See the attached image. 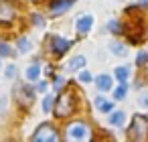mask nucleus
<instances>
[{"mask_svg":"<svg viewBox=\"0 0 148 142\" xmlns=\"http://www.w3.org/2000/svg\"><path fill=\"white\" fill-rule=\"evenodd\" d=\"M77 110V95L73 89H65L59 93V97L55 99V106H53V114L55 118L59 120H65V118H71Z\"/></svg>","mask_w":148,"mask_h":142,"instance_id":"f257e3e1","label":"nucleus"},{"mask_svg":"<svg viewBox=\"0 0 148 142\" xmlns=\"http://www.w3.org/2000/svg\"><path fill=\"white\" fill-rule=\"evenodd\" d=\"M126 136H128V140H136V142L148 140V116L134 114L132 116V124L126 130Z\"/></svg>","mask_w":148,"mask_h":142,"instance_id":"f03ea898","label":"nucleus"},{"mask_svg":"<svg viewBox=\"0 0 148 142\" xmlns=\"http://www.w3.org/2000/svg\"><path fill=\"white\" fill-rule=\"evenodd\" d=\"M35 97H37L35 85H29V83H16L14 85V99L23 110H29L35 104Z\"/></svg>","mask_w":148,"mask_h":142,"instance_id":"7ed1b4c3","label":"nucleus"},{"mask_svg":"<svg viewBox=\"0 0 148 142\" xmlns=\"http://www.w3.org/2000/svg\"><path fill=\"white\" fill-rule=\"evenodd\" d=\"M65 136H67L69 140H91L93 132H91V128H89L87 122L77 120V122H71V124L65 128Z\"/></svg>","mask_w":148,"mask_h":142,"instance_id":"20e7f679","label":"nucleus"},{"mask_svg":"<svg viewBox=\"0 0 148 142\" xmlns=\"http://www.w3.org/2000/svg\"><path fill=\"white\" fill-rule=\"evenodd\" d=\"M35 142H57L61 136H59V130L51 124V122H41L37 128H35V132H33V136H31Z\"/></svg>","mask_w":148,"mask_h":142,"instance_id":"39448f33","label":"nucleus"},{"mask_svg":"<svg viewBox=\"0 0 148 142\" xmlns=\"http://www.w3.org/2000/svg\"><path fill=\"white\" fill-rule=\"evenodd\" d=\"M47 43H49V53H51L53 57H57V59H61V57L71 49V45H73V41L63 39V37H59V35H51V37L47 39Z\"/></svg>","mask_w":148,"mask_h":142,"instance_id":"423d86ee","label":"nucleus"},{"mask_svg":"<svg viewBox=\"0 0 148 142\" xmlns=\"http://www.w3.org/2000/svg\"><path fill=\"white\" fill-rule=\"evenodd\" d=\"M16 19V6L10 0H0V25H12Z\"/></svg>","mask_w":148,"mask_h":142,"instance_id":"0eeeda50","label":"nucleus"},{"mask_svg":"<svg viewBox=\"0 0 148 142\" xmlns=\"http://www.w3.org/2000/svg\"><path fill=\"white\" fill-rule=\"evenodd\" d=\"M73 4H75V0H49L47 8H49V14H51V16H61V14H65Z\"/></svg>","mask_w":148,"mask_h":142,"instance_id":"6e6552de","label":"nucleus"},{"mask_svg":"<svg viewBox=\"0 0 148 142\" xmlns=\"http://www.w3.org/2000/svg\"><path fill=\"white\" fill-rule=\"evenodd\" d=\"M91 27H93V16L91 14H79L77 19H75V31H77V35H87L89 31H91Z\"/></svg>","mask_w":148,"mask_h":142,"instance_id":"1a4fd4ad","label":"nucleus"},{"mask_svg":"<svg viewBox=\"0 0 148 142\" xmlns=\"http://www.w3.org/2000/svg\"><path fill=\"white\" fill-rule=\"evenodd\" d=\"M25 79H27L29 83H35L37 79H41V61H39V59H35V61L29 63V67H27V71H25Z\"/></svg>","mask_w":148,"mask_h":142,"instance_id":"9d476101","label":"nucleus"},{"mask_svg":"<svg viewBox=\"0 0 148 142\" xmlns=\"http://www.w3.org/2000/svg\"><path fill=\"white\" fill-rule=\"evenodd\" d=\"M93 81H95V85H97V91H99V93L112 91V87H114V79H112V75H110V73H99Z\"/></svg>","mask_w":148,"mask_h":142,"instance_id":"9b49d317","label":"nucleus"},{"mask_svg":"<svg viewBox=\"0 0 148 142\" xmlns=\"http://www.w3.org/2000/svg\"><path fill=\"white\" fill-rule=\"evenodd\" d=\"M85 55H75V57H71L69 59V63L65 65V71L67 73H77L79 69H83L85 67Z\"/></svg>","mask_w":148,"mask_h":142,"instance_id":"f8f14e48","label":"nucleus"},{"mask_svg":"<svg viewBox=\"0 0 148 142\" xmlns=\"http://www.w3.org/2000/svg\"><path fill=\"white\" fill-rule=\"evenodd\" d=\"M124 122H126V112H122V110L110 112V122H108L110 126H114V128H122Z\"/></svg>","mask_w":148,"mask_h":142,"instance_id":"ddd939ff","label":"nucleus"},{"mask_svg":"<svg viewBox=\"0 0 148 142\" xmlns=\"http://www.w3.org/2000/svg\"><path fill=\"white\" fill-rule=\"evenodd\" d=\"M108 49H110V53L116 55V57H126V55H128V47H126L124 43H120V41H112V43L108 45Z\"/></svg>","mask_w":148,"mask_h":142,"instance_id":"4468645a","label":"nucleus"},{"mask_svg":"<svg viewBox=\"0 0 148 142\" xmlns=\"http://www.w3.org/2000/svg\"><path fill=\"white\" fill-rule=\"evenodd\" d=\"M31 49H33V43H31L29 37H18V39H16V53L27 55Z\"/></svg>","mask_w":148,"mask_h":142,"instance_id":"2eb2a0df","label":"nucleus"},{"mask_svg":"<svg viewBox=\"0 0 148 142\" xmlns=\"http://www.w3.org/2000/svg\"><path fill=\"white\" fill-rule=\"evenodd\" d=\"M114 75H116V79H118L120 83H126V81L130 79V67H128V65H120V67L114 69Z\"/></svg>","mask_w":148,"mask_h":142,"instance_id":"dca6fc26","label":"nucleus"},{"mask_svg":"<svg viewBox=\"0 0 148 142\" xmlns=\"http://www.w3.org/2000/svg\"><path fill=\"white\" fill-rule=\"evenodd\" d=\"M106 31H108V33H112V35H122V33H124V27H122V23H120V21L110 19V21L106 23Z\"/></svg>","mask_w":148,"mask_h":142,"instance_id":"f3484780","label":"nucleus"},{"mask_svg":"<svg viewBox=\"0 0 148 142\" xmlns=\"http://www.w3.org/2000/svg\"><path fill=\"white\" fill-rule=\"evenodd\" d=\"M126 95H128V87H126V83H120V85L116 87V91H112L114 102H122V99H126Z\"/></svg>","mask_w":148,"mask_h":142,"instance_id":"a211bd4d","label":"nucleus"},{"mask_svg":"<svg viewBox=\"0 0 148 142\" xmlns=\"http://www.w3.org/2000/svg\"><path fill=\"white\" fill-rule=\"evenodd\" d=\"M16 49H12L6 41H0V57H14Z\"/></svg>","mask_w":148,"mask_h":142,"instance_id":"6ab92c4d","label":"nucleus"},{"mask_svg":"<svg viewBox=\"0 0 148 142\" xmlns=\"http://www.w3.org/2000/svg\"><path fill=\"white\" fill-rule=\"evenodd\" d=\"M31 23H33V27H37V29H45V16L41 14V12H33L31 14Z\"/></svg>","mask_w":148,"mask_h":142,"instance_id":"aec40b11","label":"nucleus"},{"mask_svg":"<svg viewBox=\"0 0 148 142\" xmlns=\"http://www.w3.org/2000/svg\"><path fill=\"white\" fill-rule=\"evenodd\" d=\"M41 106H43V108H41V110H43V114H49V112L53 110V106H55V97H53V95H45Z\"/></svg>","mask_w":148,"mask_h":142,"instance_id":"412c9836","label":"nucleus"},{"mask_svg":"<svg viewBox=\"0 0 148 142\" xmlns=\"http://www.w3.org/2000/svg\"><path fill=\"white\" fill-rule=\"evenodd\" d=\"M77 81H79V83H91V81H93V77H91V73H89V71L79 69V71H77Z\"/></svg>","mask_w":148,"mask_h":142,"instance_id":"4be33fe9","label":"nucleus"},{"mask_svg":"<svg viewBox=\"0 0 148 142\" xmlns=\"http://www.w3.org/2000/svg\"><path fill=\"white\" fill-rule=\"evenodd\" d=\"M16 73H18V67H16L14 63L6 65V69H4V77H6V79H14V77H16Z\"/></svg>","mask_w":148,"mask_h":142,"instance_id":"5701e85b","label":"nucleus"},{"mask_svg":"<svg viewBox=\"0 0 148 142\" xmlns=\"http://www.w3.org/2000/svg\"><path fill=\"white\" fill-rule=\"evenodd\" d=\"M65 81H67V79H65L63 75H57V73H55V75H53V89H55V91H61V87L65 85Z\"/></svg>","mask_w":148,"mask_h":142,"instance_id":"b1692460","label":"nucleus"},{"mask_svg":"<svg viewBox=\"0 0 148 142\" xmlns=\"http://www.w3.org/2000/svg\"><path fill=\"white\" fill-rule=\"evenodd\" d=\"M146 61H148V51H140V53L136 55V65H138V67H144Z\"/></svg>","mask_w":148,"mask_h":142,"instance_id":"393cba45","label":"nucleus"},{"mask_svg":"<svg viewBox=\"0 0 148 142\" xmlns=\"http://www.w3.org/2000/svg\"><path fill=\"white\" fill-rule=\"evenodd\" d=\"M97 112H99V114H110V112H114V102H108V99H106V104H103Z\"/></svg>","mask_w":148,"mask_h":142,"instance_id":"a878e982","label":"nucleus"},{"mask_svg":"<svg viewBox=\"0 0 148 142\" xmlns=\"http://www.w3.org/2000/svg\"><path fill=\"white\" fill-rule=\"evenodd\" d=\"M138 104H140L142 108H148V91H142V93H140V97H138Z\"/></svg>","mask_w":148,"mask_h":142,"instance_id":"bb28decb","label":"nucleus"},{"mask_svg":"<svg viewBox=\"0 0 148 142\" xmlns=\"http://www.w3.org/2000/svg\"><path fill=\"white\" fill-rule=\"evenodd\" d=\"M35 89H37V91H47V81L37 79V81H35Z\"/></svg>","mask_w":148,"mask_h":142,"instance_id":"cd10ccee","label":"nucleus"},{"mask_svg":"<svg viewBox=\"0 0 148 142\" xmlns=\"http://www.w3.org/2000/svg\"><path fill=\"white\" fill-rule=\"evenodd\" d=\"M138 8H148V0H138Z\"/></svg>","mask_w":148,"mask_h":142,"instance_id":"c85d7f7f","label":"nucleus"},{"mask_svg":"<svg viewBox=\"0 0 148 142\" xmlns=\"http://www.w3.org/2000/svg\"><path fill=\"white\" fill-rule=\"evenodd\" d=\"M6 102H8L6 97H0V110H2V108H6Z\"/></svg>","mask_w":148,"mask_h":142,"instance_id":"c756f323","label":"nucleus"},{"mask_svg":"<svg viewBox=\"0 0 148 142\" xmlns=\"http://www.w3.org/2000/svg\"><path fill=\"white\" fill-rule=\"evenodd\" d=\"M144 77H146V81H148V61L144 63Z\"/></svg>","mask_w":148,"mask_h":142,"instance_id":"7c9ffc66","label":"nucleus"}]
</instances>
